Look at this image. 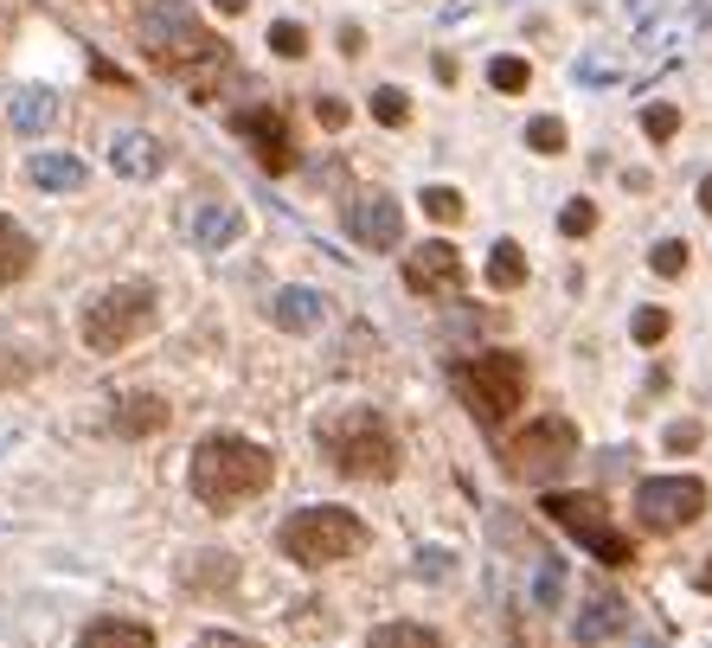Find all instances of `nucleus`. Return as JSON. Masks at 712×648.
Listing matches in <instances>:
<instances>
[{
  "label": "nucleus",
  "instance_id": "obj_1",
  "mask_svg": "<svg viewBox=\"0 0 712 648\" xmlns=\"http://www.w3.org/2000/svg\"><path fill=\"white\" fill-rule=\"evenodd\" d=\"M136 33H142V52H148V59H154L167 77L193 84L200 97H206V77L231 65V46H225V39H213V33L200 26V13H193L187 0H154L142 20H136Z\"/></svg>",
  "mask_w": 712,
  "mask_h": 648
},
{
  "label": "nucleus",
  "instance_id": "obj_2",
  "mask_svg": "<svg viewBox=\"0 0 712 648\" xmlns=\"http://www.w3.org/2000/svg\"><path fill=\"white\" fill-rule=\"evenodd\" d=\"M270 482H277V456H270L264 443H251V436H206V443L193 449V462H187L193 501L218 507V513L257 501Z\"/></svg>",
  "mask_w": 712,
  "mask_h": 648
},
{
  "label": "nucleus",
  "instance_id": "obj_3",
  "mask_svg": "<svg viewBox=\"0 0 712 648\" xmlns=\"http://www.w3.org/2000/svg\"><path fill=\"white\" fill-rule=\"evenodd\" d=\"M315 449H321V462H328L334 475H347V482H392L398 462H405V449H398L392 424H385L379 411H366V405L321 411V424H315Z\"/></svg>",
  "mask_w": 712,
  "mask_h": 648
},
{
  "label": "nucleus",
  "instance_id": "obj_4",
  "mask_svg": "<svg viewBox=\"0 0 712 648\" xmlns=\"http://www.w3.org/2000/svg\"><path fill=\"white\" fill-rule=\"evenodd\" d=\"M277 546H283L289 566L321 572V566H341V559L366 552V520H359L354 507H302V513L283 520Z\"/></svg>",
  "mask_w": 712,
  "mask_h": 648
},
{
  "label": "nucleus",
  "instance_id": "obj_5",
  "mask_svg": "<svg viewBox=\"0 0 712 648\" xmlns=\"http://www.w3.org/2000/svg\"><path fill=\"white\" fill-rule=\"evenodd\" d=\"M456 398L475 411V424H482V431H500V424L526 405V360H520V354H507V347L462 360V366H456Z\"/></svg>",
  "mask_w": 712,
  "mask_h": 648
},
{
  "label": "nucleus",
  "instance_id": "obj_6",
  "mask_svg": "<svg viewBox=\"0 0 712 648\" xmlns=\"http://www.w3.org/2000/svg\"><path fill=\"white\" fill-rule=\"evenodd\" d=\"M154 328V289L148 283H116L97 289L84 308V347L90 354H123L129 341H142Z\"/></svg>",
  "mask_w": 712,
  "mask_h": 648
},
{
  "label": "nucleus",
  "instance_id": "obj_7",
  "mask_svg": "<svg viewBox=\"0 0 712 648\" xmlns=\"http://www.w3.org/2000/svg\"><path fill=\"white\" fill-rule=\"evenodd\" d=\"M539 513H552L571 539H577L584 552H597L610 572H630V566H636V539H623V533L610 526V507L597 501V495H546Z\"/></svg>",
  "mask_w": 712,
  "mask_h": 648
},
{
  "label": "nucleus",
  "instance_id": "obj_8",
  "mask_svg": "<svg viewBox=\"0 0 712 648\" xmlns=\"http://www.w3.org/2000/svg\"><path fill=\"white\" fill-rule=\"evenodd\" d=\"M500 462H507V475H520V482H552L559 469L577 462V424H571V418H533L520 436L500 443Z\"/></svg>",
  "mask_w": 712,
  "mask_h": 648
},
{
  "label": "nucleus",
  "instance_id": "obj_9",
  "mask_svg": "<svg viewBox=\"0 0 712 648\" xmlns=\"http://www.w3.org/2000/svg\"><path fill=\"white\" fill-rule=\"evenodd\" d=\"M707 513V482L700 475H648L636 488V520L648 533H687Z\"/></svg>",
  "mask_w": 712,
  "mask_h": 648
},
{
  "label": "nucleus",
  "instance_id": "obj_10",
  "mask_svg": "<svg viewBox=\"0 0 712 648\" xmlns=\"http://www.w3.org/2000/svg\"><path fill=\"white\" fill-rule=\"evenodd\" d=\"M231 129H238V136L251 142V161H257L264 174H289V167H295V142H289L283 110H270V103L231 110Z\"/></svg>",
  "mask_w": 712,
  "mask_h": 648
},
{
  "label": "nucleus",
  "instance_id": "obj_11",
  "mask_svg": "<svg viewBox=\"0 0 712 648\" xmlns=\"http://www.w3.org/2000/svg\"><path fill=\"white\" fill-rule=\"evenodd\" d=\"M347 231L366 251H398L405 244V206L392 193H354L347 200Z\"/></svg>",
  "mask_w": 712,
  "mask_h": 648
},
{
  "label": "nucleus",
  "instance_id": "obj_12",
  "mask_svg": "<svg viewBox=\"0 0 712 648\" xmlns=\"http://www.w3.org/2000/svg\"><path fill=\"white\" fill-rule=\"evenodd\" d=\"M456 283H462V251H456V244L430 238V244H418V251L405 257V289H418V295H449Z\"/></svg>",
  "mask_w": 712,
  "mask_h": 648
},
{
  "label": "nucleus",
  "instance_id": "obj_13",
  "mask_svg": "<svg viewBox=\"0 0 712 648\" xmlns=\"http://www.w3.org/2000/svg\"><path fill=\"white\" fill-rule=\"evenodd\" d=\"M328 308H334V302L308 283H283L270 295V321H277L283 334H321V328H328Z\"/></svg>",
  "mask_w": 712,
  "mask_h": 648
},
{
  "label": "nucleus",
  "instance_id": "obj_14",
  "mask_svg": "<svg viewBox=\"0 0 712 648\" xmlns=\"http://www.w3.org/2000/svg\"><path fill=\"white\" fill-rule=\"evenodd\" d=\"M167 424H174V411H167V398H154V392H123V398H116V411H110V431L129 436V443L167 431Z\"/></svg>",
  "mask_w": 712,
  "mask_h": 648
},
{
  "label": "nucleus",
  "instance_id": "obj_15",
  "mask_svg": "<svg viewBox=\"0 0 712 648\" xmlns=\"http://www.w3.org/2000/svg\"><path fill=\"white\" fill-rule=\"evenodd\" d=\"M571 630H577V643H610V636L630 630V603L616 590H597V597H584V610H577Z\"/></svg>",
  "mask_w": 712,
  "mask_h": 648
},
{
  "label": "nucleus",
  "instance_id": "obj_16",
  "mask_svg": "<svg viewBox=\"0 0 712 648\" xmlns=\"http://www.w3.org/2000/svg\"><path fill=\"white\" fill-rule=\"evenodd\" d=\"M110 167H116L123 180H154V174H161V142L142 136V129H123V136L110 142Z\"/></svg>",
  "mask_w": 712,
  "mask_h": 648
},
{
  "label": "nucleus",
  "instance_id": "obj_17",
  "mask_svg": "<svg viewBox=\"0 0 712 648\" xmlns=\"http://www.w3.org/2000/svg\"><path fill=\"white\" fill-rule=\"evenodd\" d=\"M7 123H13L20 136H39V129H52V123H59V97H52L46 84H26V90H13V97H7Z\"/></svg>",
  "mask_w": 712,
  "mask_h": 648
},
{
  "label": "nucleus",
  "instance_id": "obj_18",
  "mask_svg": "<svg viewBox=\"0 0 712 648\" xmlns=\"http://www.w3.org/2000/svg\"><path fill=\"white\" fill-rule=\"evenodd\" d=\"M238 231H244V213L225 206V200H206L200 218H193V244H200V251H225V244H238Z\"/></svg>",
  "mask_w": 712,
  "mask_h": 648
},
{
  "label": "nucleus",
  "instance_id": "obj_19",
  "mask_svg": "<svg viewBox=\"0 0 712 648\" xmlns=\"http://www.w3.org/2000/svg\"><path fill=\"white\" fill-rule=\"evenodd\" d=\"M180 584H187V590H200V597L231 590V584H238V559H231V552H193V559L180 566Z\"/></svg>",
  "mask_w": 712,
  "mask_h": 648
},
{
  "label": "nucleus",
  "instance_id": "obj_20",
  "mask_svg": "<svg viewBox=\"0 0 712 648\" xmlns=\"http://www.w3.org/2000/svg\"><path fill=\"white\" fill-rule=\"evenodd\" d=\"M26 174H33V187H46V193H77V187L90 180L77 154H33Z\"/></svg>",
  "mask_w": 712,
  "mask_h": 648
},
{
  "label": "nucleus",
  "instance_id": "obj_21",
  "mask_svg": "<svg viewBox=\"0 0 712 648\" xmlns=\"http://www.w3.org/2000/svg\"><path fill=\"white\" fill-rule=\"evenodd\" d=\"M33 257H39V251H33V238H26V231H20L13 218L0 213V289H13V283H20V277L33 270Z\"/></svg>",
  "mask_w": 712,
  "mask_h": 648
},
{
  "label": "nucleus",
  "instance_id": "obj_22",
  "mask_svg": "<svg viewBox=\"0 0 712 648\" xmlns=\"http://www.w3.org/2000/svg\"><path fill=\"white\" fill-rule=\"evenodd\" d=\"M77 648H154V630L123 623V617H103V623H90V630L77 636Z\"/></svg>",
  "mask_w": 712,
  "mask_h": 648
},
{
  "label": "nucleus",
  "instance_id": "obj_23",
  "mask_svg": "<svg viewBox=\"0 0 712 648\" xmlns=\"http://www.w3.org/2000/svg\"><path fill=\"white\" fill-rule=\"evenodd\" d=\"M488 283H495L500 295H507V289H520V283H526V251H520L513 238H500L495 251H488Z\"/></svg>",
  "mask_w": 712,
  "mask_h": 648
},
{
  "label": "nucleus",
  "instance_id": "obj_24",
  "mask_svg": "<svg viewBox=\"0 0 712 648\" xmlns=\"http://www.w3.org/2000/svg\"><path fill=\"white\" fill-rule=\"evenodd\" d=\"M366 648H443V636L424 630V623H379L366 636Z\"/></svg>",
  "mask_w": 712,
  "mask_h": 648
},
{
  "label": "nucleus",
  "instance_id": "obj_25",
  "mask_svg": "<svg viewBox=\"0 0 712 648\" xmlns=\"http://www.w3.org/2000/svg\"><path fill=\"white\" fill-rule=\"evenodd\" d=\"M372 116H379L385 129H405V123H411V97H405L398 84H379V90H372Z\"/></svg>",
  "mask_w": 712,
  "mask_h": 648
},
{
  "label": "nucleus",
  "instance_id": "obj_26",
  "mask_svg": "<svg viewBox=\"0 0 712 648\" xmlns=\"http://www.w3.org/2000/svg\"><path fill=\"white\" fill-rule=\"evenodd\" d=\"M687 257H694L687 238H661V244L648 251V270H654V277H687Z\"/></svg>",
  "mask_w": 712,
  "mask_h": 648
},
{
  "label": "nucleus",
  "instance_id": "obj_27",
  "mask_svg": "<svg viewBox=\"0 0 712 648\" xmlns=\"http://www.w3.org/2000/svg\"><path fill=\"white\" fill-rule=\"evenodd\" d=\"M488 84H495L500 97H520V90L533 84V65H526V59H495V65H488Z\"/></svg>",
  "mask_w": 712,
  "mask_h": 648
},
{
  "label": "nucleus",
  "instance_id": "obj_28",
  "mask_svg": "<svg viewBox=\"0 0 712 648\" xmlns=\"http://www.w3.org/2000/svg\"><path fill=\"white\" fill-rule=\"evenodd\" d=\"M641 136H648V142H674V136H681V110H674V103H648V110H641Z\"/></svg>",
  "mask_w": 712,
  "mask_h": 648
},
{
  "label": "nucleus",
  "instance_id": "obj_29",
  "mask_svg": "<svg viewBox=\"0 0 712 648\" xmlns=\"http://www.w3.org/2000/svg\"><path fill=\"white\" fill-rule=\"evenodd\" d=\"M526 148L533 154H565V123L559 116H533L526 123Z\"/></svg>",
  "mask_w": 712,
  "mask_h": 648
},
{
  "label": "nucleus",
  "instance_id": "obj_30",
  "mask_svg": "<svg viewBox=\"0 0 712 648\" xmlns=\"http://www.w3.org/2000/svg\"><path fill=\"white\" fill-rule=\"evenodd\" d=\"M424 218L456 225V218H462V193H456V187H424Z\"/></svg>",
  "mask_w": 712,
  "mask_h": 648
},
{
  "label": "nucleus",
  "instance_id": "obj_31",
  "mask_svg": "<svg viewBox=\"0 0 712 648\" xmlns=\"http://www.w3.org/2000/svg\"><path fill=\"white\" fill-rule=\"evenodd\" d=\"M668 328H674V315H668V308H636V347H661V341H668Z\"/></svg>",
  "mask_w": 712,
  "mask_h": 648
},
{
  "label": "nucleus",
  "instance_id": "obj_32",
  "mask_svg": "<svg viewBox=\"0 0 712 648\" xmlns=\"http://www.w3.org/2000/svg\"><path fill=\"white\" fill-rule=\"evenodd\" d=\"M270 52H277V59H302V52H308V33H302L295 20H277V26H270Z\"/></svg>",
  "mask_w": 712,
  "mask_h": 648
},
{
  "label": "nucleus",
  "instance_id": "obj_33",
  "mask_svg": "<svg viewBox=\"0 0 712 648\" xmlns=\"http://www.w3.org/2000/svg\"><path fill=\"white\" fill-rule=\"evenodd\" d=\"M559 231H565V238H590V231H597V206H590V200H571L565 213H559Z\"/></svg>",
  "mask_w": 712,
  "mask_h": 648
},
{
  "label": "nucleus",
  "instance_id": "obj_34",
  "mask_svg": "<svg viewBox=\"0 0 712 648\" xmlns=\"http://www.w3.org/2000/svg\"><path fill=\"white\" fill-rule=\"evenodd\" d=\"M315 123H321V129H347V123H354V110H347L341 97H315Z\"/></svg>",
  "mask_w": 712,
  "mask_h": 648
},
{
  "label": "nucleus",
  "instance_id": "obj_35",
  "mask_svg": "<svg viewBox=\"0 0 712 648\" xmlns=\"http://www.w3.org/2000/svg\"><path fill=\"white\" fill-rule=\"evenodd\" d=\"M700 424H694V418H681V424H668V449H674V456H687V449H700Z\"/></svg>",
  "mask_w": 712,
  "mask_h": 648
},
{
  "label": "nucleus",
  "instance_id": "obj_36",
  "mask_svg": "<svg viewBox=\"0 0 712 648\" xmlns=\"http://www.w3.org/2000/svg\"><path fill=\"white\" fill-rule=\"evenodd\" d=\"M193 648H264V643H251V636H231V630H213V636H200Z\"/></svg>",
  "mask_w": 712,
  "mask_h": 648
},
{
  "label": "nucleus",
  "instance_id": "obj_37",
  "mask_svg": "<svg viewBox=\"0 0 712 648\" xmlns=\"http://www.w3.org/2000/svg\"><path fill=\"white\" fill-rule=\"evenodd\" d=\"M341 52H347V59H359V52H366V33H359L354 20H347V26H341Z\"/></svg>",
  "mask_w": 712,
  "mask_h": 648
},
{
  "label": "nucleus",
  "instance_id": "obj_38",
  "mask_svg": "<svg viewBox=\"0 0 712 648\" xmlns=\"http://www.w3.org/2000/svg\"><path fill=\"white\" fill-rule=\"evenodd\" d=\"M244 7H251V0H213V13H225V20H238Z\"/></svg>",
  "mask_w": 712,
  "mask_h": 648
},
{
  "label": "nucleus",
  "instance_id": "obj_39",
  "mask_svg": "<svg viewBox=\"0 0 712 648\" xmlns=\"http://www.w3.org/2000/svg\"><path fill=\"white\" fill-rule=\"evenodd\" d=\"M700 213L712 218V174H707V180H700Z\"/></svg>",
  "mask_w": 712,
  "mask_h": 648
},
{
  "label": "nucleus",
  "instance_id": "obj_40",
  "mask_svg": "<svg viewBox=\"0 0 712 648\" xmlns=\"http://www.w3.org/2000/svg\"><path fill=\"white\" fill-rule=\"evenodd\" d=\"M700 584H707V590H712V559H707V572H700Z\"/></svg>",
  "mask_w": 712,
  "mask_h": 648
}]
</instances>
